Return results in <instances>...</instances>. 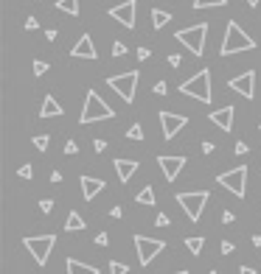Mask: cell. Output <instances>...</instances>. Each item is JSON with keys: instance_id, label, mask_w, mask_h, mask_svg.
Listing matches in <instances>:
<instances>
[{"instance_id": "cell-1", "label": "cell", "mask_w": 261, "mask_h": 274, "mask_svg": "<svg viewBox=\"0 0 261 274\" xmlns=\"http://www.w3.org/2000/svg\"><path fill=\"white\" fill-rule=\"evenodd\" d=\"M253 48H256L253 37H247V34L239 28V22L230 20L228 28H225V39H222V48H219V53H222V56H233V53L253 51Z\"/></svg>"}, {"instance_id": "cell-2", "label": "cell", "mask_w": 261, "mask_h": 274, "mask_svg": "<svg viewBox=\"0 0 261 274\" xmlns=\"http://www.w3.org/2000/svg\"><path fill=\"white\" fill-rule=\"evenodd\" d=\"M110 118H115V109H110V106L102 101V95H98L96 90L87 93L85 98V109H82L79 115V123H98V121H110Z\"/></svg>"}, {"instance_id": "cell-3", "label": "cell", "mask_w": 261, "mask_h": 274, "mask_svg": "<svg viewBox=\"0 0 261 274\" xmlns=\"http://www.w3.org/2000/svg\"><path fill=\"white\" fill-rule=\"evenodd\" d=\"M180 93L188 95V98H197L203 101V104H211L213 93H211V70H199L197 76H191L188 81H183L180 84Z\"/></svg>"}, {"instance_id": "cell-4", "label": "cell", "mask_w": 261, "mask_h": 274, "mask_svg": "<svg viewBox=\"0 0 261 274\" xmlns=\"http://www.w3.org/2000/svg\"><path fill=\"white\" fill-rule=\"evenodd\" d=\"M177 42H183L194 56H203L205 53V39H208V22H197L191 28H183V31L174 34Z\"/></svg>"}, {"instance_id": "cell-5", "label": "cell", "mask_w": 261, "mask_h": 274, "mask_svg": "<svg viewBox=\"0 0 261 274\" xmlns=\"http://www.w3.org/2000/svg\"><path fill=\"white\" fill-rule=\"evenodd\" d=\"M138 81H140L138 70H127V73H121V76H110V79H107V87L115 90L127 104H132V101H135V90H138Z\"/></svg>"}, {"instance_id": "cell-6", "label": "cell", "mask_w": 261, "mask_h": 274, "mask_svg": "<svg viewBox=\"0 0 261 274\" xmlns=\"http://www.w3.org/2000/svg\"><path fill=\"white\" fill-rule=\"evenodd\" d=\"M174 199H177V204L188 213L191 221H199L205 204H208V199H211V193H208V190H191V193H177Z\"/></svg>"}, {"instance_id": "cell-7", "label": "cell", "mask_w": 261, "mask_h": 274, "mask_svg": "<svg viewBox=\"0 0 261 274\" xmlns=\"http://www.w3.org/2000/svg\"><path fill=\"white\" fill-rule=\"evenodd\" d=\"M26 249L31 252V258L37 260L39 266L48 263L51 252H53V243H56V235H34V238H26Z\"/></svg>"}, {"instance_id": "cell-8", "label": "cell", "mask_w": 261, "mask_h": 274, "mask_svg": "<svg viewBox=\"0 0 261 274\" xmlns=\"http://www.w3.org/2000/svg\"><path fill=\"white\" fill-rule=\"evenodd\" d=\"M216 182L222 185L225 190H230L233 196L245 199V190H247V168H245V165H239V168H233V171H225V174L216 176Z\"/></svg>"}, {"instance_id": "cell-9", "label": "cell", "mask_w": 261, "mask_h": 274, "mask_svg": "<svg viewBox=\"0 0 261 274\" xmlns=\"http://www.w3.org/2000/svg\"><path fill=\"white\" fill-rule=\"evenodd\" d=\"M135 249H138V263L149 266L152 260L166 249V241H155V238H146V235H135Z\"/></svg>"}, {"instance_id": "cell-10", "label": "cell", "mask_w": 261, "mask_h": 274, "mask_svg": "<svg viewBox=\"0 0 261 274\" xmlns=\"http://www.w3.org/2000/svg\"><path fill=\"white\" fill-rule=\"evenodd\" d=\"M135 14H138V3H135V0H124V3L110 9V17L118 20L124 28H135Z\"/></svg>"}, {"instance_id": "cell-11", "label": "cell", "mask_w": 261, "mask_h": 274, "mask_svg": "<svg viewBox=\"0 0 261 274\" xmlns=\"http://www.w3.org/2000/svg\"><path fill=\"white\" fill-rule=\"evenodd\" d=\"M228 87H230L233 93L245 95L247 101L256 98V70H247V73H242V76H236V79H230Z\"/></svg>"}, {"instance_id": "cell-12", "label": "cell", "mask_w": 261, "mask_h": 274, "mask_svg": "<svg viewBox=\"0 0 261 274\" xmlns=\"http://www.w3.org/2000/svg\"><path fill=\"white\" fill-rule=\"evenodd\" d=\"M157 165H160V171H163V176H166V182H174L177 176H180V171L186 168V157H171V154H160L157 157Z\"/></svg>"}, {"instance_id": "cell-13", "label": "cell", "mask_w": 261, "mask_h": 274, "mask_svg": "<svg viewBox=\"0 0 261 274\" xmlns=\"http://www.w3.org/2000/svg\"><path fill=\"white\" fill-rule=\"evenodd\" d=\"M157 118H160V126H163V137H166V140H171V137H174L188 123L186 115H174V112H166V109L160 112Z\"/></svg>"}, {"instance_id": "cell-14", "label": "cell", "mask_w": 261, "mask_h": 274, "mask_svg": "<svg viewBox=\"0 0 261 274\" xmlns=\"http://www.w3.org/2000/svg\"><path fill=\"white\" fill-rule=\"evenodd\" d=\"M233 115H236L233 106H222V109H213L208 118L213 126H219L222 132H233Z\"/></svg>"}, {"instance_id": "cell-15", "label": "cell", "mask_w": 261, "mask_h": 274, "mask_svg": "<svg viewBox=\"0 0 261 274\" xmlns=\"http://www.w3.org/2000/svg\"><path fill=\"white\" fill-rule=\"evenodd\" d=\"M70 56H73V59H96L98 56L96 45H93V39H90V34H82L79 42L70 48Z\"/></svg>"}, {"instance_id": "cell-16", "label": "cell", "mask_w": 261, "mask_h": 274, "mask_svg": "<svg viewBox=\"0 0 261 274\" xmlns=\"http://www.w3.org/2000/svg\"><path fill=\"white\" fill-rule=\"evenodd\" d=\"M79 185H82V196H85V201H93L107 188L104 179H98V176H82Z\"/></svg>"}, {"instance_id": "cell-17", "label": "cell", "mask_w": 261, "mask_h": 274, "mask_svg": "<svg viewBox=\"0 0 261 274\" xmlns=\"http://www.w3.org/2000/svg\"><path fill=\"white\" fill-rule=\"evenodd\" d=\"M112 165H115V174L121 182H129L135 176V171H138V159H124V157H115L112 159Z\"/></svg>"}, {"instance_id": "cell-18", "label": "cell", "mask_w": 261, "mask_h": 274, "mask_svg": "<svg viewBox=\"0 0 261 274\" xmlns=\"http://www.w3.org/2000/svg\"><path fill=\"white\" fill-rule=\"evenodd\" d=\"M59 115H62V106H59V101L53 98V95H45L43 109H39V118H59Z\"/></svg>"}, {"instance_id": "cell-19", "label": "cell", "mask_w": 261, "mask_h": 274, "mask_svg": "<svg viewBox=\"0 0 261 274\" xmlns=\"http://www.w3.org/2000/svg\"><path fill=\"white\" fill-rule=\"evenodd\" d=\"M65 266H68V274H98L96 266H85L82 260H76V258H68V260H65Z\"/></svg>"}, {"instance_id": "cell-20", "label": "cell", "mask_w": 261, "mask_h": 274, "mask_svg": "<svg viewBox=\"0 0 261 274\" xmlns=\"http://www.w3.org/2000/svg\"><path fill=\"white\" fill-rule=\"evenodd\" d=\"M65 230H68V232H79V230H85V218H82L76 210H70V213H68V218H65Z\"/></svg>"}, {"instance_id": "cell-21", "label": "cell", "mask_w": 261, "mask_h": 274, "mask_svg": "<svg viewBox=\"0 0 261 274\" xmlns=\"http://www.w3.org/2000/svg\"><path fill=\"white\" fill-rule=\"evenodd\" d=\"M169 20H171V14H169V11L152 9V26H155L157 31H160V28H163V26H169Z\"/></svg>"}, {"instance_id": "cell-22", "label": "cell", "mask_w": 261, "mask_h": 274, "mask_svg": "<svg viewBox=\"0 0 261 274\" xmlns=\"http://www.w3.org/2000/svg\"><path fill=\"white\" fill-rule=\"evenodd\" d=\"M135 201H138V204H146V207H152V204L157 201V199H155V190H152L149 185H146V188L140 190L138 196H135Z\"/></svg>"}, {"instance_id": "cell-23", "label": "cell", "mask_w": 261, "mask_h": 274, "mask_svg": "<svg viewBox=\"0 0 261 274\" xmlns=\"http://www.w3.org/2000/svg\"><path fill=\"white\" fill-rule=\"evenodd\" d=\"M56 9L59 11H68V14H79V0H56Z\"/></svg>"}, {"instance_id": "cell-24", "label": "cell", "mask_w": 261, "mask_h": 274, "mask_svg": "<svg viewBox=\"0 0 261 274\" xmlns=\"http://www.w3.org/2000/svg\"><path fill=\"white\" fill-rule=\"evenodd\" d=\"M186 246H188V252H191V255H203V249H205V238H188Z\"/></svg>"}, {"instance_id": "cell-25", "label": "cell", "mask_w": 261, "mask_h": 274, "mask_svg": "<svg viewBox=\"0 0 261 274\" xmlns=\"http://www.w3.org/2000/svg\"><path fill=\"white\" fill-rule=\"evenodd\" d=\"M216 6H228V0H194V9H216Z\"/></svg>"}, {"instance_id": "cell-26", "label": "cell", "mask_w": 261, "mask_h": 274, "mask_svg": "<svg viewBox=\"0 0 261 274\" xmlns=\"http://www.w3.org/2000/svg\"><path fill=\"white\" fill-rule=\"evenodd\" d=\"M34 146H37L39 151H48V146H51V137H48V134H37V137H34Z\"/></svg>"}, {"instance_id": "cell-27", "label": "cell", "mask_w": 261, "mask_h": 274, "mask_svg": "<svg viewBox=\"0 0 261 274\" xmlns=\"http://www.w3.org/2000/svg\"><path fill=\"white\" fill-rule=\"evenodd\" d=\"M127 137L129 140H144V129H140L138 123H132V126L127 129Z\"/></svg>"}, {"instance_id": "cell-28", "label": "cell", "mask_w": 261, "mask_h": 274, "mask_svg": "<svg viewBox=\"0 0 261 274\" xmlns=\"http://www.w3.org/2000/svg\"><path fill=\"white\" fill-rule=\"evenodd\" d=\"M127 271H129V266L118 263V260H110V274H127Z\"/></svg>"}, {"instance_id": "cell-29", "label": "cell", "mask_w": 261, "mask_h": 274, "mask_svg": "<svg viewBox=\"0 0 261 274\" xmlns=\"http://www.w3.org/2000/svg\"><path fill=\"white\" fill-rule=\"evenodd\" d=\"M45 70H48V62H43V59H34V76H43Z\"/></svg>"}, {"instance_id": "cell-30", "label": "cell", "mask_w": 261, "mask_h": 274, "mask_svg": "<svg viewBox=\"0 0 261 274\" xmlns=\"http://www.w3.org/2000/svg\"><path fill=\"white\" fill-rule=\"evenodd\" d=\"M124 53H127V45H124L121 39H115V42H112V56H124Z\"/></svg>"}, {"instance_id": "cell-31", "label": "cell", "mask_w": 261, "mask_h": 274, "mask_svg": "<svg viewBox=\"0 0 261 274\" xmlns=\"http://www.w3.org/2000/svg\"><path fill=\"white\" fill-rule=\"evenodd\" d=\"M31 174H34V168H31V165H23V168L20 171H17V176H20V179H31Z\"/></svg>"}, {"instance_id": "cell-32", "label": "cell", "mask_w": 261, "mask_h": 274, "mask_svg": "<svg viewBox=\"0 0 261 274\" xmlns=\"http://www.w3.org/2000/svg\"><path fill=\"white\" fill-rule=\"evenodd\" d=\"M39 210H43V213H51V210H53V199H39Z\"/></svg>"}, {"instance_id": "cell-33", "label": "cell", "mask_w": 261, "mask_h": 274, "mask_svg": "<svg viewBox=\"0 0 261 274\" xmlns=\"http://www.w3.org/2000/svg\"><path fill=\"white\" fill-rule=\"evenodd\" d=\"M152 90H155V95H166L169 84H166V81H155V87H152Z\"/></svg>"}, {"instance_id": "cell-34", "label": "cell", "mask_w": 261, "mask_h": 274, "mask_svg": "<svg viewBox=\"0 0 261 274\" xmlns=\"http://www.w3.org/2000/svg\"><path fill=\"white\" fill-rule=\"evenodd\" d=\"M155 224H157V227H169V216H166V213H157V218H155Z\"/></svg>"}, {"instance_id": "cell-35", "label": "cell", "mask_w": 261, "mask_h": 274, "mask_svg": "<svg viewBox=\"0 0 261 274\" xmlns=\"http://www.w3.org/2000/svg\"><path fill=\"white\" fill-rule=\"evenodd\" d=\"M37 28H39L37 17H28V20H26V31H37Z\"/></svg>"}, {"instance_id": "cell-36", "label": "cell", "mask_w": 261, "mask_h": 274, "mask_svg": "<svg viewBox=\"0 0 261 274\" xmlns=\"http://www.w3.org/2000/svg\"><path fill=\"white\" fill-rule=\"evenodd\" d=\"M65 154H79V146H76L73 140H68L65 143Z\"/></svg>"}, {"instance_id": "cell-37", "label": "cell", "mask_w": 261, "mask_h": 274, "mask_svg": "<svg viewBox=\"0 0 261 274\" xmlns=\"http://www.w3.org/2000/svg\"><path fill=\"white\" fill-rule=\"evenodd\" d=\"M233 241H222V255H233Z\"/></svg>"}, {"instance_id": "cell-38", "label": "cell", "mask_w": 261, "mask_h": 274, "mask_svg": "<svg viewBox=\"0 0 261 274\" xmlns=\"http://www.w3.org/2000/svg\"><path fill=\"white\" fill-rule=\"evenodd\" d=\"M233 221H236V216H233L230 210H225V213H222V224H233Z\"/></svg>"}, {"instance_id": "cell-39", "label": "cell", "mask_w": 261, "mask_h": 274, "mask_svg": "<svg viewBox=\"0 0 261 274\" xmlns=\"http://www.w3.org/2000/svg\"><path fill=\"white\" fill-rule=\"evenodd\" d=\"M169 64H171V67H180V64H183V59L177 56V53H171V56H169Z\"/></svg>"}, {"instance_id": "cell-40", "label": "cell", "mask_w": 261, "mask_h": 274, "mask_svg": "<svg viewBox=\"0 0 261 274\" xmlns=\"http://www.w3.org/2000/svg\"><path fill=\"white\" fill-rule=\"evenodd\" d=\"M138 59H140V62H146V59H149V48H138Z\"/></svg>"}, {"instance_id": "cell-41", "label": "cell", "mask_w": 261, "mask_h": 274, "mask_svg": "<svg viewBox=\"0 0 261 274\" xmlns=\"http://www.w3.org/2000/svg\"><path fill=\"white\" fill-rule=\"evenodd\" d=\"M247 151H250V148H247V143H236V154H247Z\"/></svg>"}, {"instance_id": "cell-42", "label": "cell", "mask_w": 261, "mask_h": 274, "mask_svg": "<svg viewBox=\"0 0 261 274\" xmlns=\"http://www.w3.org/2000/svg\"><path fill=\"white\" fill-rule=\"evenodd\" d=\"M96 243H98V246H107V232H98V235H96Z\"/></svg>"}, {"instance_id": "cell-43", "label": "cell", "mask_w": 261, "mask_h": 274, "mask_svg": "<svg viewBox=\"0 0 261 274\" xmlns=\"http://www.w3.org/2000/svg\"><path fill=\"white\" fill-rule=\"evenodd\" d=\"M110 216H112V218H121V216H124V210H121V207H112Z\"/></svg>"}, {"instance_id": "cell-44", "label": "cell", "mask_w": 261, "mask_h": 274, "mask_svg": "<svg viewBox=\"0 0 261 274\" xmlns=\"http://www.w3.org/2000/svg\"><path fill=\"white\" fill-rule=\"evenodd\" d=\"M93 148H96V151H104L107 143H104V140H96V143H93Z\"/></svg>"}, {"instance_id": "cell-45", "label": "cell", "mask_w": 261, "mask_h": 274, "mask_svg": "<svg viewBox=\"0 0 261 274\" xmlns=\"http://www.w3.org/2000/svg\"><path fill=\"white\" fill-rule=\"evenodd\" d=\"M239 274H256V269H253V266H242Z\"/></svg>"}, {"instance_id": "cell-46", "label": "cell", "mask_w": 261, "mask_h": 274, "mask_svg": "<svg viewBox=\"0 0 261 274\" xmlns=\"http://www.w3.org/2000/svg\"><path fill=\"white\" fill-rule=\"evenodd\" d=\"M51 182H53V185L62 182V174H59V171H53V174H51Z\"/></svg>"}, {"instance_id": "cell-47", "label": "cell", "mask_w": 261, "mask_h": 274, "mask_svg": "<svg viewBox=\"0 0 261 274\" xmlns=\"http://www.w3.org/2000/svg\"><path fill=\"white\" fill-rule=\"evenodd\" d=\"M213 148H216V146H213V143H203V151H205V154H211Z\"/></svg>"}, {"instance_id": "cell-48", "label": "cell", "mask_w": 261, "mask_h": 274, "mask_svg": "<svg viewBox=\"0 0 261 274\" xmlns=\"http://www.w3.org/2000/svg\"><path fill=\"white\" fill-rule=\"evenodd\" d=\"M253 246H261V235H253Z\"/></svg>"}, {"instance_id": "cell-49", "label": "cell", "mask_w": 261, "mask_h": 274, "mask_svg": "<svg viewBox=\"0 0 261 274\" xmlns=\"http://www.w3.org/2000/svg\"><path fill=\"white\" fill-rule=\"evenodd\" d=\"M247 6H250V9H256V6H258V0H247Z\"/></svg>"}, {"instance_id": "cell-50", "label": "cell", "mask_w": 261, "mask_h": 274, "mask_svg": "<svg viewBox=\"0 0 261 274\" xmlns=\"http://www.w3.org/2000/svg\"><path fill=\"white\" fill-rule=\"evenodd\" d=\"M174 274H188V271H186V269H183V271H174Z\"/></svg>"}, {"instance_id": "cell-51", "label": "cell", "mask_w": 261, "mask_h": 274, "mask_svg": "<svg viewBox=\"0 0 261 274\" xmlns=\"http://www.w3.org/2000/svg\"><path fill=\"white\" fill-rule=\"evenodd\" d=\"M208 274H216V271H208Z\"/></svg>"}]
</instances>
